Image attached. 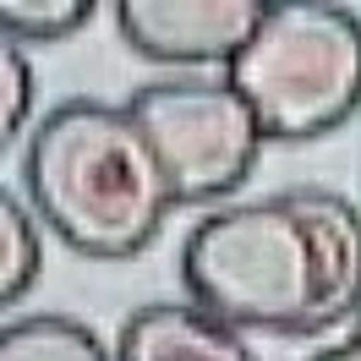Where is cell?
I'll list each match as a JSON object with an SVG mask.
<instances>
[{"mask_svg": "<svg viewBox=\"0 0 361 361\" xmlns=\"http://www.w3.org/2000/svg\"><path fill=\"white\" fill-rule=\"evenodd\" d=\"M186 301L241 334H329L361 317V208L329 186H285L203 214L180 241Z\"/></svg>", "mask_w": 361, "mask_h": 361, "instance_id": "obj_1", "label": "cell"}, {"mask_svg": "<svg viewBox=\"0 0 361 361\" xmlns=\"http://www.w3.org/2000/svg\"><path fill=\"white\" fill-rule=\"evenodd\" d=\"M23 192L39 225L93 263L142 257L176 208L142 126L104 99H66L33 126Z\"/></svg>", "mask_w": 361, "mask_h": 361, "instance_id": "obj_2", "label": "cell"}, {"mask_svg": "<svg viewBox=\"0 0 361 361\" xmlns=\"http://www.w3.org/2000/svg\"><path fill=\"white\" fill-rule=\"evenodd\" d=\"M225 82L252 104L269 142H317L361 110V17L329 0H269Z\"/></svg>", "mask_w": 361, "mask_h": 361, "instance_id": "obj_3", "label": "cell"}, {"mask_svg": "<svg viewBox=\"0 0 361 361\" xmlns=\"http://www.w3.org/2000/svg\"><path fill=\"white\" fill-rule=\"evenodd\" d=\"M176 208H225L263 159V121L219 77H164L126 99Z\"/></svg>", "mask_w": 361, "mask_h": 361, "instance_id": "obj_4", "label": "cell"}, {"mask_svg": "<svg viewBox=\"0 0 361 361\" xmlns=\"http://www.w3.org/2000/svg\"><path fill=\"white\" fill-rule=\"evenodd\" d=\"M110 17L142 61L176 71H225L263 27L269 0H121Z\"/></svg>", "mask_w": 361, "mask_h": 361, "instance_id": "obj_5", "label": "cell"}, {"mask_svg": "<svg viewBox=\"0 0 361 361\" xmlns=\"http://www.w3.org/2000/svg\"><path fill=\"white\" fill-rule=\"evenodd\" d=\"M115 361H257V350L197 301H148L121 323Z\"/></svg>", "mask_w": 361, "mask_h": 361, "instance_id": "obj_6", "label": "cell"}, {"mask_svg": "<svg viewBox=\"0 0 361 361\" xmlns=\"http://www.w3.org/2000/svg\"><path fill=\"white\" fill-rule=\"evenodd\" d=\"M0 361H115V350L66 312H27L0 329Z\"/></svg>", "mask_w": 361, "mask_h": 361, "instance_id": "obj_7", "label": "cell"}, {"mask_svg": "<svg viewBox=\"0 0 361 361\" xmlns=\"http://www.w3.org/2000/svg\"><path fill=\"white\" fill-rule=\"evenodd\" d=\"M39 263H44L39 214L17 192H0V301L6 307H17L39 285Z\"/></svg>", "mask_w": 361, "mask_h": 361, "instance_id": "obj_8", "label": "cell"}, {"mask_svg": "<svg viewBox=\"0 0 361 361\" xmlns=\"http://www.w3.org/2000/svg\"><path fill=\"white\" fill-rule=\"evenodd\" d=\"M93 17H99L93 0H6L0 33H6V44L27 49V44H55L77 27H88Z\"/></svg>", "mask_w": 361, "mask_h": 361, "instance_id": "obj_9", "label": "cell"}, {"mask_svg": "<svg viewBox=\"0 0 361 361\" xmlns=\"http://www.w3.org/2000/svg\"><path fill=\"white\" fill-rule=\"evenodd\" d=\"M0 77H6V104H0V137L17 142L23 137V121L33 115V71H27V55L17 44L0 49Z\"/></svg>", "mask_w": 361, "mask_h": 361, "instance_id": "obj_10", "label": "cell"}, {"mask_svg": "<svg viewBox=\"0 0 361 361\" xmlns=\"http://www.w3.org/2000/svg\"><path fill=\"white\" fill-rule=\"evenodd\" d=\"M312 361H361V339H339V345H329V350H317Z\"/></svg>", "mask_w": 361, "mask_h": 361, "instance_id": "obj_11", "label": "cell"}, {"mask_svg": "<svg viewBox=\"0 0 361 361\" xmlns=\"http://www.w3.org/2000/svg\"><path fill=\"white\" fill-rule=\"evenodd\" d=\"M350 339H361V317H356V323H350Z\"/></svg>", "mask_w": 361, "mask_h": 361, "instance_id": "obj_12", "label": "cell"}]
</instances>
